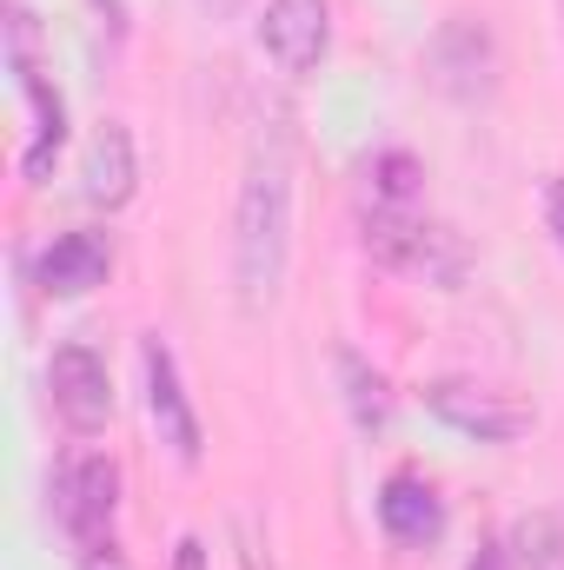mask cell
I'll use <instances>...</instances> for the list:
<instances>
[{"mask_svg":"<svg viewBox=\"0 0 564 570\" xmlns=\"http://www.w3.org/2000/svg\"><path fill=\"white\" fill-rule=\"evenodd\" d=\"M465 570H512V564H505V544H485V551H478Z\"/></svg>","mask_w":564,"mask_h":570,"instance_id":"d6986e66","label":"cell"},{"mask_svg":"<svg viewBox=\"0 0 564 570\" xmlns=\"http://www.w3.org/2000/svg\"><path fill=\"white\" fill-rule=\"evenodd\" d=\"M425 405H431L451 431L478 438V444H512V438L532 431V405H518L512 392L471 385V379H438V385L425 392Z\"/></svg>","mask_w":564,"mask_h":570,"instance_id":"5b68a950","label":"cell"},{"mask_svg":"<svg viewBox=\"0 0 564 570\" xmlns=\"http://www.w3.org/2000/svg\"><path fill=\"white\" fill-rule=\"evenodd\" d=\"M285 259H292V159L285 140L260 146L233 206V285L246 312H266L285 285Z\"/></svg>","mask_w":564,"mask_h":570,"instance_id":"6da1fadb","label":"cell"},{"mask_svg":"<svg viewBox=\"0 0 564 570\" xmlns=\"http://www.w3.org/2000/svg\"><path fill=\"white\" fill-rule=\"evenodd\" d=\"M20 94L33 100V146L20 153V173L40 186L47 173H54V159H60V146H67V100L40 80V73H20Z\"/></svg>","mask_w":564,"mask_h":570,"instance_id":"7c38bea8","label":"cell"},{"mask_svg":"<svg viewBox=\"0 0 564 570\" xmlns=\"http://www.w3.org/2000/svg\"><path fill=\"white\" fill-rule=\"evenodd\" d=\"M339 379H346V412L359 431H386L392 425V385L386 372H372L359 352H339Z\"/></svg>","mask_w":564,"mask_h":570,"instance_id":"9a60e30c","label":"cell"},{"mask_svg":"<svg viewBox=\"0 0 564 570\" xmlns=\"http://www.w3.org/2000/svg\"><path fill=\"white\" fill-rule=\"evenodd\" d=\"M80 570H134V564H127V558H120V544L107 538V544H94V551L80 558Z\"/></svg>","mask_w":564,"mask_h":570,"instance_id":"e0dca14e","label":"cell"},{"mask_svg":"<svg viewBox=\"0 0 564 570\" xmlns=\"http://www.w3.org/2000/svg\"><path fill=\"white\" fill-rule=\"evenodd\" d=\"M425 67H431V87H438L445 100H458V107H478V100L498 94V40H492V27L471 20V13H451V20L431 33Z\"/></svg>","mask_w":564,"mask_h":570,"instance_id":"277c9868","label":"cell"},{"mask_svg":"<svg viewBox=\"0 0 564 570\" xmlns=\"http://www.w3.org/2000/svg\"><path fill=\"white\" fill-rule=\"evenodd\" d=\"M260 551H266V544H260V538H253V524L240 518V564H246V570H273L266 558H260Z\"/></svg>","mask_w":564,"mask_h":570,"instance_id":"ac0fdd59","label":"cell"},{"mask_svg":"<svg viewBox=\"0 0 564 570\" xmlns=\"http://www.w3.org/2000/svg\"><path fill=\"white\" fill-rule=\"evenodd\" d=\"M179 570H200V538H186V544H179Z\"/></svg>","mask_w":564,"mask_h":570,"instance_id":"ffe728a7","label":"cell"},{"mask_svg":"<svg viewBox=\"0 0 564 570\" xmlns=\"http://www.w3.org/2000/svg\"><path fill=\"white\" fill-rule=\"evenodd\" d=\"M47 399L60 412V425L74 431H100L114 419V379H107V358L94 345H60L47 358Z\"/></svg>","mask_w":564,"mask_h":570,"instance_id":"8992f818","label":"cell"},{"mask_svg":"<svg viewBox=\"0 0 564 570\" xmlns=\"http://www.w3.org/2000/svg\"><path fill=\"white\" fill-rule=\"evenodd\" d=\"M80 193L94 199V206H127L134 199V134L120 127V120H107L94 146H87V166H80Z\"/></svg>","mask_w":564,"mask_h":570,"instance_id":"8fae6325","label":"cell"},{"mask_svg":"<svg viewBox=\"0 0 564 570\" xmlns=\"http://www.w3.org/2000/svg\"><path fill=\"white\" fill-rule=\"evenodd\" d=\"M140 365H146V412H153L159 444H166L179 464H200V451H206V438H200V412H193V399H186V385H179V365H173L166 338H146Z\"/></svg>","mask_w":564,"mask_h":570,"instance_id":"52a82bcc","label":"cell"},{"mask_svg":"<svg viewBox=\"0 0 564 570\" xmlns=\"http://www.w3.org/2000/svg\"><path fill=\"white\" fill-rule=\"evenodd\" d=\"M545 226H552V239L564 246V173L545 186Z\"/></svg>","mask_w":564,"mask_h":570,"instance_id":"2e32d148","label":"cell"},{"mask_svg":"<svg viewBox=\"0 0 564 570\" xmlns=\"http://www.w3.org/2000/svg\"><path fill=\"white\" fill-rule=\"evenodd\" d=\"M379 524H386V538L392 544H438V531H445V504H438V491L412 478V471H399V478H386V491H379Z\"/></svg>","mask_w":564,"mask_h":570,"instance_id":"30bf717a","label":"cell"},{"mask_svg":"<svg viewBox=\"0 0 564 570\" xmlns=\"http://www.w3.org/2000/svg\"><path fill=\"white\" fill-rule=\"evenodd\" d=\"M206 7H233V0H206Z\"/></svg>","mask_w":564,"mask_h":570,"instance_id":"44dd1931","label":"cell"},{"mask_svg":"<svg viewBox=\"0 0 564 570\" xmlns=\"http://www.w3.org/2000/svg\"><path fill=\"white\" fill-rule=\"evenodd\" d=\"M107 273H114V246L100 233H60L40 253V292L54 298H87L94 285H107Z\"/></svg>","mask_w":564,"mask_h":570,"instance_id":"9c48e42d","label":"cell"},{"mask_svg":"<svg viewBox=\"0 0 564 570\" xmlns=\"http://www.w3.org/2000/svg\"><path fill=\"white\" fill-rule=\"evenodd\" d=\"M512 570H564V511H525L505 538Z\"/></svg>","mask_w":564,"mask_h":570,"instance_id":"5bb4252c","label":"cell"},{"mask_svg":"<svg viewBox=\"0 0 564 570\" xmlns=\"http://www.w3.org/2000/svg\"><path fill=\"white\" fill-rule=\"evenodd\" d=\"M419 193H425V166L406 146H386V153L366 159V199L379 213H419Z\"/></svg>","mask_w":564,"mask_h":570,"instance_id":"4fadbf2b","label":"cell"},{"mask_svg":"<svg viewBox=\"0 0 564 570\" xmlns=\"http://www.w3.org/2000/svg\"><path fill=\"white\" fill-rule=\"evenodd\" d=\"M359 246H366L386 273L445 285V292L465 285V273H471L465 239H458L451 226H438V219H419V213H379V206H366V219H359Z\"/></svg>","mask_w":564,"mask_h":570,"instance_id":"7a4b0ae2","label":"cell"},{"mask_svg":"<svg viewBox=\"0 0 564 570\" xmlns=\"http://www.w3.org/2000/svg\"><path fill=\"white\" fill-rule=\"evenodd\" d=\"M114 511H120V464L107 451H80L54 471V518L80 551L114 538Z\"/></svg>","mask_w":564,"mask_h":570,"instance_id":"3957f363","label":"cell"},{"mask_svg":"<svg viewBox=\"0 0 564 570\" xmlns=\"http://www.w3.org/2000/svg\"><path fill=\"white\" fill-rule=\"evenodd\" d=\"M260 40L285 73H312L332 47V7L325 0H266Z\"/></svg>","mask_w":564,"mask_h":570,"instance_id":"ba28073f","label":"cell"}]
</instances>
